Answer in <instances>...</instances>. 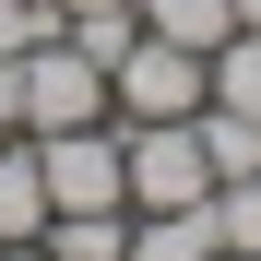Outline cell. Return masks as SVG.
<instances>
[{
	"mask_svg": "<svg viewBox=\"0 0 261 261\" xmlns=\"http://www.w3.org/2000/svg\"><path fill=\"white\" fill-rule=\"evenodd\" d=\"M12 83H24V143H48V130H95L107 119V71L71 48V36H36V48L12 60Z\"/></svg>",
	"mask_w": 261,
	"mask_h": 261,
	"instance_id": "obj_2",
	"label": "cell"
},
{
	"mask_svg": "<svg viewBox=\"0 0 261 261\" xmlns=\"http://www.w3.org/2000/svg\"><path fill=\"white\" fill-rule=\"evenodd\" d=\"M36 178H48V214H130L119 119H95V130H48V143H36Z\"/></svg>",
	"mask_w": 261,
	"mask_h": 261,
	"instance_id": "obj_3",
	"label": "cell"
},
{
	"mask_svg": "<svg viewBox=\"0 0 261 261\" xmlns=\"http://www.w3.org/2000/svg\"><path fill=\"white\" fill-rule=\"evenodd\" d=\"M202 95H214V107H249V119H261V24H238L226 48L202 60Z\"/></svg>",
	"mask_w": 261,
	"mask_h": 261,
	"instance_id": "obj_8",
	"label": "cell"
},
{
	"mask_svg": "<svg viewBox=\"0 0 261 261\" xmlns=\"http://www.w3.org/2000/svg\"><path fill=\"white\" fill-rule=\"evenodd\" d=\"M202 107V48L178 36H130L107 60V119H190Z\"/></svg>",
	"mask_w": 261,
	"mask_h": 261,
	"instance_id": "obj_4",
	"label": "cell"
},
{
	"mask_svg": "<svg viewBox=\"0 0 261 261\" xmlns=\"http://www.w3.org/2000/svg\"><path fill=\"white\" fill-rule=\"evenodd\" d=\"M214 261H261V249H214Z\"/></svg>",
	"mask_w": 261,
	"mask_h": 261,
	"instance_id": "obj_17",
	"label": "cell"
},
{
	"mask_svg": "<svg viewBox=\"0 0 261 261\" xmlns=\"http://www.w3.org/2000/svg\"><path fill=\"white\" fill-rule=\"evenodd\" d=\"M143 36H178V48H226V36H238V12H226V0H143Z\"/></svg>",
	"mask_w": 261,
	"mask_h": 261,
	"instance_id": "obj_9",
	"label": "cell"
},
{
	"mask_svg": "<svg viewBox=\"0 0 261 261\" xmlns=\"http://www.w3.org/2000/svg\"><path fill=\"white\" fill-rule=\"evenodd\" d=\"M60 12H119V0H60Z\"/></svg>",
	"mask_w": 261,
	"mask_h": 261,
	"instance_id": "obj_15",
	"label": "cell"
},
{
	"mask_svg": "<svg viewBox=\"0 0 261 261\" xmlns=\"http://www.w3.org/2000/svg\"><path fill=\"white\" fill-rule=\"evenodd\" d=\"M0 261H48V249H36V238H12V249H0Z\"/></svg>",
	"mask_w": 261,
	"mask_h": 261,
	"instance_id": "obj_14",
	"label": "cell"
},
{
	"mask_svg": "<svg viewBox=\"0 0 261 261\" xmlns=\"http://www.w3.org/2000/svg\"><path fill=\"white\" fill-rule=\"evenodd\" d=\"M226 12H238V24H261V0H226Z\"/></svg>",
	"mask_w": 261,
	"mask_h": 261,
	"instance_id": "obj_16",
	"label": "cell"
},
{
	"mask_svg": "<svg viewBox=\"0 0 261 261\" xmlns=\"http://www.w3.org/2000/svg\"><path fill=\"white\" fill-rule=\"evenodd\" d=\"M119 261H214V214H130V249Z\"/></svg>",
	"mask_w": 261,
	"mask_h": 261,
	"instance_id": "obj_6",
	"label": "cell"
},
{
	"mask_svg": "<svg viewBox=\"0 0 261 261\" xmlns=\"http://www.w3.org/2000/svg\"><path fill=\"white\" fill-rule=\"evenodd\" d=\"M60 36H71V48L95 60V71H107V60L130 48V36H143V0H119V12H60Z\"/></svg>",
	"mask_w": 261,
	"mask_h": 261,
	"instance_id": "obj_11",
	"label": "cell"
},
{
	"mask_svg": "<svg viewBox=\"0 0 261 261\" xmlns=\"http://www.w3.org/2000/svg\"><path fill=\"white\" fill-rule=\"evenodd\" d=\"M24 130V83H12V60H0V143Z\"/></svg>",
	"mask_w": 261,
	"mask_h": 261,
	"instance_id": "obj_13",
	"label": "cell"
},
{
	"mask_svg": "<svg viewBox=\"0 0 261 261\" xmlns=\"http://www.w3.org/2000/svg\"><path fill=\"white\" fill-rule=\"evenodd\" d=\"M214 249H261V166H249V178H214Z\"/></svg>",
	"mask_w": 261,
	"mask_h": 261,
	"instance_id": "obj_10",
	"label": "cell"
},
{
	"mask_svg": "<svg viewBox=\"0 0 261 261\" xmlns=\"http://www.w3.org/2000/svg\"><path fill=\"white\" fill-rule=\"evenodd\" d=\"M119 166H130V214H190L214 202V154L190 119H119Z\"/></svg>",
	"mask_w": 261,
	"mask_h": 261,
	"instance_id": "obj_1",
	"label": "cell"
},
{
	"mask_svg": "<svg viewBox=\"0 0 261 261\" xmlns=\"http://www.w3.org/2000/svg\"><path fill=\"white\" fill-rule=\"evenodd\" d=\"M36 36H60V0H0V60H24Z\"/></svg>",
	"mask_w": 261,
	"mask_h": 261,
	"instance_id": "obj_12",
	"label": "cell"
},
{
	"mask_svg": "<svg viewBox=\"0 0 261 261\" xmlns=\"http://www.w3.org/2000/svg\"><path fill=\"white\" fill-rule=\"evenodd\" d=\"M36 226H48V178H36V143L12 130V143H0V249L36 238Z\"/></svg>",
	"mask_w": 261,
	"mask_h": 261,
	"instance_id": "obj_5",
	"label": "cell"
},
{
	"mask_svg": "<svg viewBox=\"0 0 261 261\" xmlns=\"http://www.w3.org/2000/svg\"><path fill=\"white\" fill-rule=\"evenodd\" d=\"M36 249H48V261H119L130 249V214H48Z\"/></svg>",
	"mask_w": 261,
	"mask_h": 261,
	"instance_id": "obj_7",
	"label": "cell"
}]
</instances>
